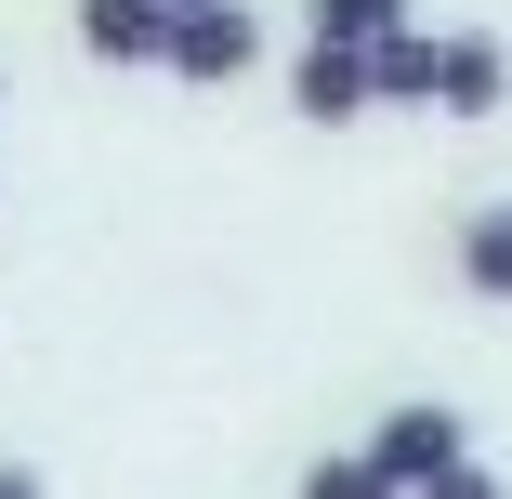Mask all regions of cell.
<instances>
[{
  "instance_id": "1",
  "label": "cell",
  "mask_w": 512,
  "mask_h": 499,
  "mask_svg": "<svg viewBox=\"0 0 512 499\" xmlns=\"http://www.w3.org/2000/svg\"><path fill=\"white\" fill-rule=\"evenodd\" d=\"M368 460H381L407 499H421V486H447V473L473 460V421L447 408V394H407V408H381V421H368Z\"/></svg>"
},
{
  "instance_id": "2",
  "label": "cell",
  "mask_w": 512,
  "mask_h": 499,
  "mask_svg": "<svg viewBox=\"0 0 512 499\" xmlns=\"http://www.w3.org/2000/svg\"><path fill=\"white\" fill-rule=\"evenodd\" d=\"M250 66H263V14H250V0H197V14H171V66H158V79L237 92Z\"/></svg>"
},
{
  "instance_id": "3",
  "label": "cell",
  "mask_w": 512,
  "mask_h": 499,
  "mask_svg": "<svg viewBox=\"0 0 512 499\" xmlns=\"http://www.w3.org/2000/svg\"><path fill=\"white\" fill-rule=\"evenodd\" d=\"M289 119H302V132H355V119H381V66H368L355 40H302V53H289Z\"/></svg>"
},
{
  "instance_id": "4",
  "label": "cell",
  "mask_w": 512,
  "mask_h": 499,
  "mask_svg": "<svg viewBox=\"0 0 512 499\" xmlns=\"http://www.w3.org/2000/svg\"><path fill=\"white\" fill-rule=\"evenodd\" d=\"M512 106V40L499 27H434V119H499Z\"/></svg>"
},
{
  "instance_id": "5",
  "label": "cell",
  "mask_w": 512,
  "mask_h": 499,
  "mask_svg": "<svg viewBox=\"0 0 512 499\" xmlns=\"http://www.w3.org/2000/svg\"><path fill=\"white\" fill-rule=\"evenodd\" d=\"M92 66H171V0H79Z\"/></svg>"
},
{
  "instance_id": "6",
  "label": "cell",
  "mask_w": 512,
  "mask_h": 499,
  "mask_svg": "<svg viewBox=\"0 0 512 499\" xmlns=\"http://www.w3.org/2000/svg\"><path fill=\"white\" fill-rule=\"evenodd\" d=\"M447 263H460L473 303H499V316H512V197H473L460 237H447Z\"/></svg>"
},
{
  "instance_id": "7",
  "label": "cell",
  "mask_w": 512,
  "mask_h": 499,
  "mask_svg": "<svg viewBox=\"0 0 512 499\" xmlns=\"http://www.w3.org/2000/svg\"><path fill=\"white\" fill-rule=\"evenodd\" d=\"M289 499H407V486H394V473L368 460V434H355V447H316V460H302Z\"/></svg>"
},
{
  "instance_id": "8",
  "label": "cell",
  "mask_w": 512,
  "mask_h": 499,
  "mask_svg": "<svg viewBox=\"0 0 512 499\" xmlns=\"http://www.w3.org/2000/svg\"><path fill=\"white\" fill-rule=\"evenodd\" d=\"M394 27H421V0H302V40H355V53H381Z\"/></svg>"
},
{
  "instance_id": "9",
  "label": "cell",
  "mask_w": 512,
  "mask_h": 499,
  "mask_svg": "<svg viewBox=\"0 0 512 499\" xmlns=\"http://www.w3.org/2000/svg\"><path fill=\"white\" fill-rule=\"evenodd\" d=\"M368 66H381V106H421L434 119V27H394Z\"/></svg>"
},
{
  "instance_id": "10",
  "label": "cell",
  "mask_w": 512,
  "mask_h": 499,
  "mask_svg": "<svg viewBox=\"0 0 512 499\" xmlns=\"http://www.w3.org/2000/svg\"><path fill=\"white\" fill-rule=\"evenodd\" d=\"M421 499H512V486H499L486 460H460V473H447V486H421Z\"/></svg>"
},
{
  "instance_id": "11",
  "label": "cell",
  "mask_w": 512,
  "mask_h": 499,
  "mask_svg": "<svg viewBox=\"0 0 512 499\" xmlns=\"http://www.w3.org/2000/svg\"><path fill=\"white\" fill-rule=\"evenodd\" d=\"M0 499H53V486H40V460H0Z\"/></svg>"
},
{
  "instance_id": "12",
  "label": "cell",
  "mask_w": 512,
  "mask_h": 499,
  "mask_svg": "<svg viewBox=\"0 0 512 499\" xmlns=\"http://www.w3.org/2000/svg\"><path fill=\"white\" fill-rule=\"evenodd\" d=\"M0 106H14V79H0Z\"/></svg>"
},
{
  "instance_id": "13",
  "label": "cell",
  "mask_w": 512,
  "mask_h": 499,
  "mask_svg": "<svg viewBox=\"0 0 512 499\" xmlns=\"http://www.w3.org/2000/svg\"><path fill=\"white\" fill-rule=\"evenodd\" d=\"M171 14H197V0H171Z\"/></svg>"
}]
</instances>
